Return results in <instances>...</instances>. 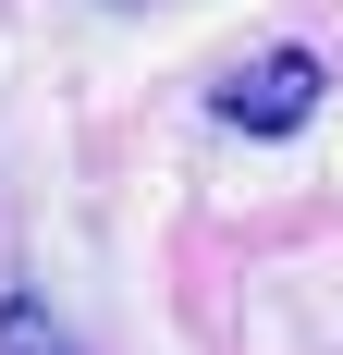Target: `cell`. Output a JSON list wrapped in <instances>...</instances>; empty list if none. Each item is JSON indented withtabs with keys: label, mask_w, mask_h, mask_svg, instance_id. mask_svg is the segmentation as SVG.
<instances>
[{
	"label": "cell",
	"mask_w": 343,
	"mask_h": 355,
	"mask_svg": "<svg viewBox=\"0 0 343 355\" xmlns=\"http://www.w3.org/2000/svg\"><path fill=\"white\" fill-rule=\"evenodd\" d=\"M319 98H331L319 49H258L245 73H221V86H208V110H221L233 135H294V123H307Z\"/></svg>",
	"instance_id": "1"
},
{
	"label": "cell",
	"mask_w": 343,
	"mask_h": 355,
	"mask_svg": "<svg viewBox=\"0 0 343 355\" xmlns=\"http://www.w3.org/2000/svg\"><path fill=\"white\" fill-rule=\"evenodd\" d=\"M0 355H74V343H62V319L37 294H0Z\"/></svg>",
	"instance_id": "2"
}]
</instances>
